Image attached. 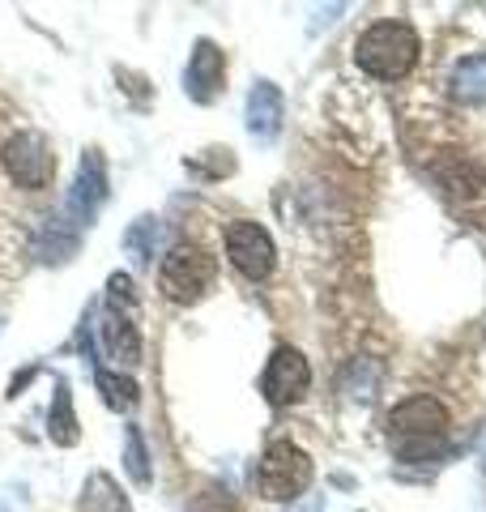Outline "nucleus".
I'll return each instance as SVG.
<instances>
[{
  "label": "nucleus",
  "mask_w": 486,
  "mask_h": 512,
  "mask_svg": "<svg viewBox=\"0 0 486 512\" xmlns=\"http://www.w3.org/2000/svg\"><path fill=\"white\" fill-rule=\"evenodd\" d=\"M162 244H167V227H162V218H137L133 227H128V235H124V248H128V256H133L137 269L154 265V256L162 252Z\"/></svg>",
  "instance_id": "14"
},
{
  "label": "nucleus",
  "mask_w": 486,
  "mask_h": 512,
  "mask_svg": "<svg viewBox=\"0 0 486 512\" xmlns=\"http://www.w3.org/2000/svg\"><path fill=\"white\" fill-rule=\"evenodd\" d=\"M452 99L465 107H486V52L482 56H465L448 77Z\"/></svg>",
  "instance_id": "12"
},
{
  "label": "nucleus",
  "mask_w": 486,
  "mask_h": 512,
  "mask_svg": "<svg viewBox=\"0 0 486 512\" xmlns=\"http://www.w3.org/2000/svg\"><path fill=\"white\" fill-rule=\"evenodd\" d=\"M380 380H384V367L376 359H350L337 384H342V393L350 402H371L380 393Z\"/></svg>",
  "instance_id": "15"
},
{
  "label": "nucleus",
  "mask_w": 486,
  "mask_h": 512,
  "mask_svg": "<svg viewBox=\"0 0 486 512\" xmlns=\"http://www.w3.org/2000/svg\"><path fill=\"white\" fill-rule=\"evenodd\" d=\"M307 384H312V367H307V359L299 355V350L295 346L273 350V359H269L265 376H261L265 402L269 406H290V402H299V397L307 393Z\"/></svg>",
  "instance_id": "8"
},
{
  "label": "nucleus",
  "mask_w": 486,
  "mask_h": 512,
  "mask_svg": "<svg viewBox=\"0 0 486 512\" xmlns=\"http://www.w3.org/2000/svg\"><path fill=\"white\" fill-rule=\"evenodd\" d=\"M448 410L431 393H414L388 410V440L401 461H435L448 453Z\"/></svg>",
  "instance_id": "1"
},
{
  "label": "nucleus",
  "mask_w": 486,
  "mask_h": 512,
  "mask_svg": "<svg viewBox=\"0 0 486 512\" xmlns=\"http://www.w3.org/2000/svg\"><path fill=\"white\" fill-rule=\"evenodd\" d=\"M94 384H99V393H103V402L111 406V410H133L137 402H141V389H137V380H128V376H120V372H94Z\"/></svg>",
  "instance_id": "18"
},
{
  "label": "nucleus",
  "mask_w": 486,
  "mask_h": 512,
  "mask_svg": "<svg viewBox=\"0 0 486 512\" xmlns=\"http://www.w3.org/2000/svg\"><path fill=\"white\" fill-rule=\"evenodd\" d=\"M282 116H286V99L273 82H256L248 90V133L256 141H273L282 133Z\"/></svg>",
  "instance_id": "10"
},
{
  "label": "nucleus",
  "mask_w": 486,
  "mask_h": 512,
  "mask_svg": "<svg viewBox=\"0 0 486 512\" xmlns=\"http://www.w3.org/2000/svg\"><path fill=\"white\" fill-rule=\"evenodd\" d=\"M312 457L303 453L299 444H290V440H273L265 448V457H261V466H256V487H261L265 500L273 504H290V500H299V495L312 487Z\"/></svg>",
  "instance_id": "3"
},
{
  "label": "nucleus",
  "mask_w": 486,
  "mask_h": 512,
  "mask_svg": "<svg viewBox=\"0 0 486 512\" xmlns=\"http://www.w3.org/2000/svg\"><path fill=\"white\" fill-rule=\"evenodd\" d=\"M77 244H81V231L64 214H56V218H47V227L39 231L35 256L39 261H69V256L77 252Z\"/></svg>",
  "instance_id": "13"
},
{
  "label": "nucleus",
  "mask_w": 486,
  "mask_h": 512,
  "mask_svg": "<svg viewBox=\"0 0 486 512\" xmlns=\"http://www.w3.org/2000/svg\"><path fill=\"white\" fill-rule=\"evenodd\" d=\"M226 256H231V265L248 282H265L273 274V261H278L269 231L261 222H248V218H239L226 227Z\"/></svg>",
  "instance_id": "6"
},
{
  "label": "nucleus",
  "mask_w": 486,
  "mask_h": 512,
  "mask_svg": "<svg viewBox=\"0 0 486 512\" xmlns=\"http://www.w3.org/2000/svg\"><path fill=\"white\" fill-rule=\"evenodd\" d=\"M99 333H103V350H107V359H116V363H124V367L141 363V338H137L133 316H124V312H111V308H107Z\"/></svg>",
  "instance_id": "11"
},
{
  "label": "nucleus",
  "mask_w": 486,
  "mask_h": 512,
  "mask_svg": "<svg viewBox=\"0 0 486 512\" xmlns=\"http://www.w3.org/2000/svg\"><path fill=\"white\" fill-rule=\"evenodd\" d=\"M47 436L56 444H77V414H73V397H69V384H56V397H52V414H47Z\"/></svg>",
  "instance_id": "17"
},
{
  "label": "nucleus",
  "mask_w": 486,
  "mask_h": 512,
  "mask_svg": "<svg viewBox=\"0 0 486 512\" xmlns=\"http://www.w3.org/2000/svg\"><path fill=\"white\" fill-rule=\"evenodd\" d=\"M81 512H128L124 491L116 487L111 474H90L81 487Z\"/></svg>",
  "instance_id": "16"
},
{
  "label": "nucleus",
  "mask_w": 486,
  "mask_h": 512,
  "mask_svg": "<svg viewBox=\"0 0 486 512\" xmlns=\"http://www.w3.org/2000/svg\"><path fill=\"white\" fill-rule=\"evenodd\" d=\"M103 201H107V163H103L99 150H86L81 154V163H77V180L69 188V197H64L60 214L69 218L77 231H86Z\"/></svg>",
  "instance_id": "7"
},
{
  "label": "nucleus",
  "mask_w": 486,
  "mask_h": 512,
  "mask_svg": "<svg viewBox=\"0 0 486 512\" xmlns=\"http://www.w3.org/2000/svg\"><path fill=\"white\" fill-rule=\"evenodd\" d=\"M0 163H5V175L18 188L26 192H43L47 184L56 180V150L52 141L35 128H22V133H13L5 141V154H0Z\"/></svg>",
  "instance_id": "5"
},
{
  "label": "nucleus",
  "mask_w": 486,
  "mask_h": 512,
  "mask_svg": "<svg viewBox=\"0 0 486 512\" xmlns=\"http://www.w3.org/2000/svg\"><path fill=\"white\" fill-rule=\"evenodd\" d=\"M482 470H486V457H482Z\"/></svg>",
  "instance_id": "21"
},
{
  "label": "nucleus",
  "mask_w": 486,
  "mask_h": 512,
  "mask_svg": "<svg viewBox=\"0 0 486 512\" xmlns=\"http://www.w3.org/2000/svg\"><path fill=\"white\" fill-rule=\"evenodd\" d=\"M218 278V261L197 244H180L162 256L158 265V291L171 303H197Z\"/></svg>",
  "instance_id": "4"
},
{
  "label": "nucleus",
  "mask_w": 486,
  "mask_h": 512,
  "mask_svg": "<svg viewBox=\"0 0 486 512\" xmlns=\"http://www.w3.org/2000/svg\"><path fill=\"white\" fill-rule=\"evenodd\" d=\"M226 82V56L218 43L209 39H197V47H192L188 56V69H184V90L192 103H214L218 90Z\"/></svg>",
  "instance_id": "9"
},
{
  "label": "nucleus",
  "mask_w": 486,
  "mask_h": 512,
  "mask_svg": "<svg viewBox=\"0 0 486 512\" xmlns=\"http://www.w3.org/2000/svg\"><path fill=\"white\" fill-rule=\"evenodd\" d=\"M418 52H423V43H418V30L410 22H376L367 26L359 43H354V64L376 77V82H401L405 73L418 64Z\"/></svg>",
  "instance_id": "2"
},
{
  "label": "nucleus",
  "mask_w": 486,
  "mask_h": 512,
  "mask_svg": "<svg viewBox=\"0 0 486 512\" xmlns=\"http://www.w3.org/2000/svg\"><path fill=\"white\" fill-rule=\"evenodd\" d=\"M124 470L133 483H150V457H145V440H141V427H128L124 431Z\"/></svg>",
  "instance_id": "20"
},
{
  "label": "nucleus",
  "mask_w": 486,
  "mask_h": 512,
  "mask_svg": "<svg viewBox=\"0 0 486 512\" xmlns=\"http://www.w3.org/2000/svg\"><path fill=\"white\" fill-rule=\"evenodd\" d=\"M188 512H243L239 495L222 483H201L197 495L188 500Z\"/></svg>",
  "instance_id": "19"
}]
</instances>
